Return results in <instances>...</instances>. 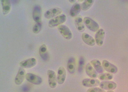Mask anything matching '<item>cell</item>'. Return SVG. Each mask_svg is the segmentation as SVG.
Segmentation results:
<instances>
[{"mask_svg": "<svg viewBox=\"0 0 128 92\" xmlns=\"http://www.w3.org/2000/svg\"><path fill=\"white\" fill-rule=\"evenodd\" d=\"M90 63L97 73L100 74L103 73L104 68L100 61L96 59L92 60L90 62Z\"/></svg>", "mask_w": 128, "mask_h": 92, "instance_id": "44dd1931", "label": "cell"}, {"mask_svg": "<svg viewBox=\"0 0 128 92\" xmlns=\"http://www.w3.org/2000/svg\"><path fill=\"white\" fill-rule=\"evenodd\" d=\"M68 71L71 74L75 72L76 70V60L74 57H71L68 60L67 64Z\"/></svg>", "mask_w": 128, "mask_h": 92, "instance_id": "ffe728a7", "label": "cell"}, {"mask_svg": "<svg viewBox=\"0 0 128 92\" xmlns=\"http://www.w3.org/2000/svg\"><path fill=\"white\" fill-rule=\"evenodd\" d=\"M68 1L70 2L71 3H74L76 2V0H68Z\"/></svg>", "mask_w": 128, "mask_h": 92, "instance_id": "83f0119b", "label": "cell"}, {"mask_svg": "<svg viewBox=\"0 0 128 92\" xmlns=\"http://www.w3.org/2000/svg\"><path fill=\"white\" fill-rule=\"evenodd\" d=\"M62 12V9L60 8H53L48 10L45 12L44 17L46 19H51L60 15Z\"/></svg>", "mask_w": 128, "mask_h": 92, "instance_id": "277c9868", "label": "cell"}, {"mask_svg": "<svg viewBox=\"0 0 128 92\" xmlns=\"http://www.w3.org/2000/svg\"><path fill=\"white\" fill-rule=\"evenodd\" d=\"M26 78L28 82L34 85H39L42 83V79L40 77L32 73L26 74Z\"/></svg>", "mask_w": 128, "mask_h": 92, "instance_id": "8992f818", "label": "cell"}, {"mask_svg": "<svg viewBox=\"0 0 128 92\" xmlns=\"http://www.w3.org/2000/svg\"><path fill=\"white\" fill-rule=\"evenodd\" d=\"M84 63H85V61H84V58L83 57H81L79 61L78 67L79 72L80 73L82 72V70H83Z\"/></svg>", "mask_w": 128, "mask_h": 92, "instance_id": "484cf974", "label": "cell"}, {"mask_svg": "<svg viewBox=\"0 0 128 92\" xmlns=\"http://www.w3.org/2000/svg\"><path fill=\"white\" fill-rule=\"evenodd\" d=\"M58 30L62 36L67 40H70L72 37V34L67 26L61 25L58 27Z\"/></svg>", "mask_w": 128, "mask_h": 92, "instance_id": "3957f363", "label": "cell"}, {"mask_svg": "<svg viewBox=\"0 0 128 92\" xmlns=\"http://www.w3.org/2000/svg\"><path fill=\"white\" fill-rule=\"evenodd\" d=\"M86 72L89 77L93 79L98 77V73L92 67L91 63H88L86 67Z\"/></svg>", "mask_w": 128, "mask_h": 92, "instance_id": "9a60e30c", "label": "cell"}, {"mask_svg": "<svg viewBox=\"0 0 128 92\" xmlns=\"http://www.w3.org/2000/svg\"><path fill=\"white\" fill-rule=\"evenodd\" d=\"M39 54L40 57L44 61H47L49 58L47 47L45 44H42L39 49Z\"/></svg>", "mask_w": 128, "mask_h": 92, "instance_id": "2e32d148", "label": "cell"}, {"mask_svg": "<svg viewBox=\"0 0 128 92\" xmlns=\"http://www.w3.org/2000/svg\"><path fill=\"white\" fill-rule=\"evenodd\" d=\"M107 92H114L113 90L108 91Z\"/></svg>", "mask_w": 128, "mask_h": 92, "instance_id": "f1b7e54d", "label": "cell"}, {"mask_svg": "<svg viewBox=\"0 0 128 92\" xmlns=\"http://www.w3.org/2000/svg\"><path fill=\"white\" fill-rule=\"evenodd\" d=\"M42 10L40 5H35L33 9L32 18L36 23L42 22Z\"/></svg>", "mask_w": 128, "mask_h": 92, "instance_id": "8fae6325", "label": "cell"}, {"mask_svg": "<svg viewBox=\"0 0 128 92\" xmlns=\"http://www.w3.org/2000/svg\"><path fill=\"white\" fill-rule=\"evenodd\" d=\"M105 36L104 30L100 28L97 32L95 36V40L98 46H102L104 44V40Z\"/></svg>", "mask_w": 128, "mask_h": 92, "instance_id": "4fadbf2b", "label": "cell"}, {"mask_svg": "<svg viewBox=\"0 0 128 92\" xmlns=\"http://www.w3.org/2000/svg\"><path fill=\"white\" fill-rule=\"evenodd\" d=\"M94 1L92 0H86L82 3L81 8L83 11H86L90 8L94 3Z\"/></svg>", "mask_w": 128, "mask_h": 92, "instance_id": "cb8c5ba5", "label": "cell"}, {"mask_svg": "<svg viewBox=\"0 0 128 92\" xmlns=\"http://www.w3.org/2000/svg\"><path fill=\"white\" fill-rule=\"evenodd\" d=\"M99 86L104 90H113L116 88L117 84L114 82L106 81L100 82Z\"/></svg>", "mask_w": 128, "mask_h": 92, "instance_id": "7c38bea8", "label": "cell"}, {"mask_svg": "<svg viewBox=\"0 0 128 92\" xmlns=\"http://www.w3.org/2000/svg\"><path fill=\"white\" fill-rule=\"evenodd\" d=\"M67 17L66 15H60L51 19L48 23V26L50 28H54L62 25L66 21Z\"/></svg>", "mask_w": 128, "mask_h": 92, "instance_id": "6da1fadb", "label": "cell"}, {"mask_svg": "<svg viewBox=\"0 0 128 92\" xmlns=\"http://www.w3.org/2000/svg\"><path fill=\"white\" fill-rule=\"evenodd\" d=\"M98 79L102 81H109L112 80L114 78V76L109 73L100 74L98 76Z\"/></svg>", "mask_w": 128, "mask_h": 92, "instance_id": "603a6c76", "label": "cell"}, {"mask_svg": "<svg viewBox=\"0 0 128 92\" xmlns=\"http://www.w3.org/2000/svg\"><path fill=\"white\" fill-rule=\"evenodd\" d=\"M66 77V71L65 68L60 67L58 70L57 75V82L59 85H62L64 83Z\"/></svg>", "mask_w": 128, "mask_h": 92, "instance_id": "5bb4252c", "label": "cell"}, {"mask_svg": "<svg viewBox=\"0 0 128 92\" xmlns=\"http://www.w3.org/2000/svg\"><path fill=\"white\" fill-rule=\"evenodd\" d=\"M86 92H106L102 89L98 87H92L88 89Z\"/></svg>", "mask_w": 128, "mask_h": 92, "instance_id": "4316f807", "label": "cell"}, {"mask_svg": "<svg viewBox=\"0 0 128 92\" xmlns=\"http://www.w3.org/2000/svg\"><path fill=\"white\" fill-rule=\"evenodd\" d=\"M100 83V80L93 78H86L82 82L83 86L90 88L97 87L99 86Z\"/></svg>", "mask_w": 128, "mask_h": 92, "instance_id": "30bf717a", "label": "cell"}, {"mask_svg": "<svg viewBox=\"0 0 128 92\" xmlns=\"http://www.w3.org/2000/svg\"><path fill=\"white\" fill-rule=\"evenodd\" d=\"M102 66L104 69L109 73L115 74L118 71L117 67L107 60H104L102 61Z\"/></svg>", "mask_w": 128, "mask_h": 92, "instance_id": "ba28073f", "label": "cell"}, {"mask_svg": "<svg viewBox=\"0 0 128 92\" xmlns=\"http://www.w3.org/2000/svg\"><path fill=\"white\" fill-rule=\"evenodd\" d=\"M48 83L50 88L54 89L57 85V78L56 73L53 70H48L47 71Z\"/></svg>", "mask_w": 128, "mask_h": 92, "instance_id": "5b68a950", "label": "cell"}, {"mask_svg": "<svg viewBox=\"0 0 128 92\" xmlns=\"http://www.w3.org/2000/svg\"><path fill=\"white\" fill-rule=\"evenodd\" d=\"M26 74L25 69L21 67L19 68L14 79L16 85L19 86L22 83L26 78Z\"/></svg>", "mask_w": 128, "mask_h": 92, "instance_id": "9c48e42d", "label": "cell"}, {"mask_svg": "<svg viewBox=\"0 0 128 92\" xmlns=\"http://www.w3.org/2000/svg\"><path fill=\"white\" fill-rule=\"evenodd\" d=\"M2 12L4 15L8 14L11 9V2L8 0H1Z\"/></svg>", "mask_w": 128, "mask_h": 92, "instance_id": "ac0fdd59", "label": "cell"}, {"mask_svg": "<svg viewBox=\"0 0 128 92\" xmlns=\"http://www.w3.org/2000/svg\"><path fill=\"white\" fill-rule=\"evenodd\" d=\"M37 63V61L34 58L27 59L21 61L19 63L20 67L24 69H30L35 66Z\"/></svg>", "mask_w": 128, "mask_h": 92, "instance_id": "52a82bcc", "label": "cell"}, {"mask_svg": "<svg viewBox=\"0 0 128 92\" xmlns=\"http://www.w3.org/2000/svg\"><path fill=\"white\" fill-rule=\"evenodd\" d=\"M81 6L80 4L76 3L72 7L70 11V14L71 16L75 17L78 15L80 12Z\"/></svg>", "mask_w": 128, "mask_h": 92, "instance_id": "7402d4cb", "label": "cell"}, {"mask_svg": "<svg viewBox=\"0 0 128 92\" xmlns=\"http://www.w3.org/2000/svg\"><path fill=\"white\" fill-rule=\"evenodd\" d=\"M75 24L76 29L80 32H83L85 30V27L84 21L82 17H76L75 19Z\"/></svg>", "mask_w": 128, "mask_h": 92, "instance_id": "d6986e66", "label": "cell"}, {"mask_svg": "<svg viewBox=\"0 0 128 92\" xmlns=\"http://www.w3.org/2000/svg\"><path fill=\"white\" fill-rule=\"evenodd\" d=\"M82 40L87 45L91 46H94L96 44L95 39L92 36L86 33H83L82 35Z\"/></svg>", "mask_w": 128, "mask_h": 92, "instance_id": "e0dca14e", "label": "cell"}, {"mask_svg": "<svg viewBox=\"0 0 128 92\" xmlns=\"http://www.w3.org/2000/svg\"><path fill=\"white\" fill-rule=\"evenodd\" d=\"M83 21L87 28L91 31L96 32L99 30V24L91 18L86 17L84 18Z\"/></svg>", "mask_w": 128, "mask_h": 92, "instance_id": "7a4b0ae2", "label": "cell"}, {"mask_svg": "<svg viewBox=\"0 0 128 92\" xmlns=\"http://www.w3.org/2000/svg\"><path fill=\"white\" fill-rule=\"evenodd\" d=\"M42 26V22L36 23L32 28V31L34 33L38 34L40 32Z\"/></svg>", "mask_w": 128, "mask_h": 92, "instance_id": "d4e9b609", "label": "cell"}]
</instances>
